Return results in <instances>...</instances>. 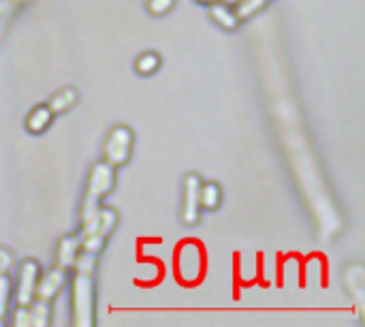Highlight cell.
<instances>
[{
    "label": "cell",
    "instance_id": "1",
    "mask_svg": "<svg viewBox=\"0 0 365 327\" xmlns=\"http://www.w3.org/2000/svg\"><path fill=\"white\" fill-rule=\"evenodd\" d=\"M94 266L96 257L88 253H79L73 266V287H71V308L73 323L90 327L94 323Z\"/></svg>",
    "mask_w": 365,
    "mask_h": 327
},
{
    "label": "cell",
    "instance_id": "2",
    "mask_svg": "<svg viewBox=\"0 0 365 327\" xmlns=\"http://www.w3.org/2000/svg\"><path fill=\"white\" fill-rule=\"evenodd\" d=\"M113 186H115V167H111L107 161L94 163L90 169V176H88V184H86V195H83V206H81V223L96 214V210L101 208V201L113 191Z\"/></svg>",
    "mask_w": 365,
    "mask_h": 327
},
{
    "label": "cell",
    "instance_id": "3",
    "mask_svg": "<svg viewBox=\"0 0 365 327\" xmlns=\"http://www.w3.org/2000/svg\"><path fill=\"white\" fill-rule=\"evenodd\" d=\"M133 144H135V135L128 126H113L105 139V161L111 167H124L130 161L133 154Z\"/></svg>",
    "mask_w": 365,
    "mask_h": 327
},
{
    "label": "cell",
    "instance_id": "4",
    "mask_svg": "<svg viewBox=\"0 0 365 327\" xmlns=\"http://www.w3.org/2000/svg\"><path fill=\"white\" fill-rule=\"evenodd\" d=\"M205 270V257L197 242H186L178 251V274L184 283H197L201 281Z\"/></svg>",
    "mask_w": 365,
    "mask_h": 327
},
{
    "label": "cell",
    "instance_id": "5",
    "mask_svg": "<svg viewBox=\"0 0 365 327\" xmlns=\"http://www.w3.org/2000/svg\"><path fill=\"white\" fill-rule=\"evenodd\" d=\"M38 276H41V268H38V263L34 259H26L19 266V272H17V291H15L17 306H30L32 304Z\"/></svg>",
    "mask_w": 365,
    "mask_h": 327
},
{
    "label": "cell",
    "instance_id": "6",
    "mask_svg": "<svg viewBox=\"0 0 365 327\" xmlns=\"http://www.w3.org/2000/svg\"><path fill=\"white\" fill-rule=\"evenodd\" d=\"M199 188H201V178L197 173H188L184 178V195H182V221L186 227H195L201 218Z\"/></svg>",
    "mask_w": 365,
    "mask_h": 327
},
{
    "label": "cell",
    "instance_id": "7",
    "mask_svg": "<svg viewBox=\"0 0 365 327\" xmlns=\"http://www.w3.org/2000/svg\"><path fill=\"white\" fill-rule=\"evenodd\" d=\"M66 270L62 268H51L43 278L38 276V283H36V291H34V300H41V302H49L62 291V287L66 285Z\"/></svg>",
    "mask_w": 365,
    "mask_h": 327
},
{
    "label": "cell",
    "instance_id": "8",
    "mask_svg": "<svg viewBox=\"0 0 365 327\" xmlns=\"http://www.w3.org/2000/svg\"><path fill=\"white\" fill-rule=\"evenodd\" d=\"M79 253H81V236L79 233L64 236L58 242V248H56V266L62 268V270H66V272L73 270Z\"/></svg>",
    "mask_w": 365,
    "mask_h": 327
},
{
    "label": "cell",
    "instance_id": "9",
    "mask_svg": "<svg viewBox=\"0 0 365 327\" xmlns=\"http://www.w3.org/2000/svg\"><path fill=\"white\" fill-rule=\"evenodd\" d=\"M210 17L220 26V28H225V30H237L240 28V17H237V13H235V9L233 6H229V4H225V2H214V4H210Z\"/></svg>",
    "mask_w": 365,
    "mask_h": 327
},
{
    "label": "cell",
    "instance_id": "10",
    "mask_svg": "<svg viewBox=\"0 0 365 327\" xmlns=\"http://www.w3.org/2000/svg\"><path fill=\"white\" fill-rule=\"evenodd\" d=\"M51 120H53V111L49 109V105H36L26 118V131L32 135H41L43 131L49 129Z\"/></svg>",
    "mask_w": 365,
    "mask_h": 327
},
{
    "label": "cell",
    "instance_id": "11",
    "mask_svg": "<svg viewBox=\"0 0 365 327\" xmlns=\"http://www.w3.org/2000/svg\"><path fill=\"white\" fill-rule=\"evenodd\" d=\"M199 203H201V210L205 212H214L220 208L222 203V188L218 182H201V188H199Z\"/></svg>",
    "mask_w": 365,
    "mask_h": 327
},
{
    "label": "cell",
    "instance_id": "12",
    "mask_svg": "<svg viewBox=\"0 0 365 327\" xmlns=\"http://www.w3.org/2000/svg\"><path fill=\"white\" fill-rule=\"evenodd\" d=\"M77 99H79V94H77V90L75 88H62V90H58L51 99H49V109L53 111V116L56 114H64V111H68L75 103H77Z\"/></svg>",
    "mask_w": 365,
    "mask_h": 327
},
{
    "label": "cell",
    "instance_id": "13",
    "mask_svg": "<svg viewBox=\"0 0 365 327\" xmlns=\"http://www.w3.org/2000/svg\"><path fill=\"white\" fill-rule=\"evenodd\" d=\"M160 69V56L156 51H143L135 60V71L139 75H154Z\"/></svg>",
    "mask_w": 365,
    "mask_h": 327
},
{
    "label": "cell",
    "instance_id": "14",
    "mask_svg": "<svg viewBox=\"0 0 365 327\" xmlns=\"http://www.w3.org/2000/svg\"><path fill=\"white\" fill-rule=\"evenodd\" d=\"M30 308V326L32 327H45L49 326V302H41V300H32Z\"/></svg>",
    "mask_w": 365,
    "mask_h": 327
},
{
    "label": "cell",
    "instance_id": "15",
    "mask_svg": "<svg viewBox=\"0 0 365 327\" xmlns=\"http://www.w3.org/2000/svg\"><path fill=\"white\" fill-rule=\"evenodd\" d=\"M267 2H269V0H240L233 9H235L240 21H246V19H250L252 15H257L261 9H265Z\"/></svg>",
    "mask_w": 365,
    "mask_h": 327
},
{
    "label": "cell",
    "instance_id": "16",
    "mask_svg": "<svg viewBox=\"0 0 365 327\" xmlns=\"http://www.w3.org/2000/svg\"><path fill=\"white\" fill-rule=\"evenodd\" d=\"M9 296H11V281L6 274H0V326L9 308Z\"/></svg>",
    "mask_w": 365,
    "mask_h": 327
},
{
    "label": "cell",
    "instance_id": "17",
    "mask_svg": "<svg viewBox=\"0 0 365 327\" xmlns=\"http://www.w3.org/2000/svg\"><path fill=\"white\" fill-rule=\"evenodd\" d=\"M175 6V0H148V11L156 17L167 15Z\"/></svg>",
    "mask_w": 365,
    "mask_h": 327
},
{
    "label": "cell",
    "instance_id": "18",
    "mask_svg": "<svg viewBox=\"0 0 365 327\" xmlns=\"http://www.w3.org/2000/svg\"><path fill=\"white\" fill-rule=\"evenodd\" d=\"M13 326L15 327L30 326V308H28V306H17V311H15V319H13Z\"/></svg>",
    "mask_w": 365,
    "mask_h": 327
},
{
    "label": "cell",
    "instance_id": "19",
    "mask_svg": "<svg viewBox=\"0 0 365 327\" xmlns=\"http://www.w3.org/2000/svg\"><path fill=\"white\" fill-rule=\"evenodd\" d=\"M197 2H201V4H214V2H218V0H197Z\"/></svg>",
    "mask_w": 365,
    "mask_h": 327
},
{
    "label": "cell",
    "instance_id": "20",
    "mask_svg": "<svg viewBox=\"0 0 365 327\" xmlns=\"http://www.w3.org/2000/svg\"><path fill=\"white\" fill-rule=\"evenodd\" d=\"M222 2H225V4H231V6H235V4H237L240 0H222Z\"/></svg>",
    "mask_w": 365,
    "mask_h": 327
}]
</instances>
